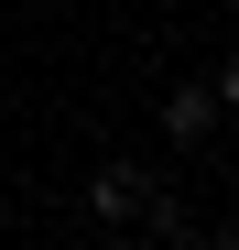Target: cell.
<instances>
[{"mask_svg":"<svg viewBox=\"0 0 239 250\" xmlns=\"http://www.w3.org/2000/svg\"><path fill=\"white\" fill-rule=\"evenodd\" d=\"M207 120H218V98H207V87H174V98H163V131H174V142H196Z\"/></svg>","mask_w":239,"mask_h":250,"instance_id":"cell-1","label":"cell"},{"mask_svg":"<svg viewBox=\"0 0 239 250\" xmlns=\"http://www.w3.org/2000/svg\"><path fill=\"white\" fill-rule=\"evenodd\" d=\"M207 98H239V55H228V65H218V87H207Z\"/></svg>","mask_w":239,"mask_h":250,"instance_id":"cell-2","label":"cell"}]
</instances>
